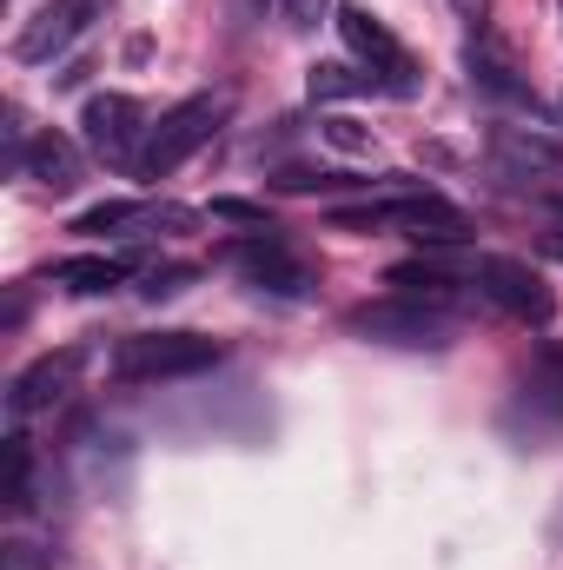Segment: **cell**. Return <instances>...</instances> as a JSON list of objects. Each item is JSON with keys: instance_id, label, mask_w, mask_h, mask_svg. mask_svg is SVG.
Listing matches in <instances>:
<instances>
[{"instance_id": "1", "label": "cell", "mask_w": 563, "mask_h": 570, "mask_svg": "<svg viewBox=\"0 0 563 570\" xmlns=\"http://www.w3.org/2000/svg\"><path fill=\"white\" fill-rule=\"evenodd\" d=\"M206 365H219V338H206V332H140V338H120V352H113V379L120 385L192 379Z\"/></svg>"}, {"instance_id": "2", "label": "cell", "mask_w": 563, "mask_h": 570, "mask_svg": "<svg viewBox=\"0 0 563 570\" xmlns=\"http://www.w3.org/2000/svg\"><path fill=\"white\" fill-rule=\"evenodd\" d=\"M219 120H226V107L213 100V94H192V100H179L172 114H159L152 127H146V146H140V179H166V173H179L199 146H213L219 134Z\"/></svg>"}, {"instance_id": "3", "label": "cell", "mask_w": 563, "mask_h": 570, "mask_svg": "<svg viewBox=\"0 0 563 570\" xmlns=\"http://www.w3.org/2000/svg\"><path fill=\"white\" fill-rule=\"evenodd\" d=\"M345 325L372 345H398V352H444L451 345V318L437 305H412V298H372V305H352Z\"/></svg>"}, {"instance_id": "4", "label": "cell", "mask_w": 563, "mask_h": 570, "mask_svg": "<svg viewBox=\"0 0 563 570\" xmlns=\"http://www.w3.org/2000/svg\"><path fill=\"white\" fill-rule=\"evenodd\" d=\"M338 33H345V47L365 60V73H378L385 94H398V100L418 94V80H412V53L398 47V33H392L372 7H338Z\"/></svg>"}, {"instance_id": "5", "label": "cell", "mask_w": 563, "mask_h": 570, "mask_svg": "<svg viewBox=\"0 0 563 570\" xmlns=\"http://www.w3.org/2000/svg\"><path fill=\"white\" fill-rule=\"evenodd\" d=\"M477 292H484L497 312H511L517 325H551V318H557V292L544 285V273H531L524 259H504V253L477 259Z\"/></svg>"}, {"instance_id": "6", "label": "cell", "mask_w": 563, "mask_h": 570, "mask_svg": "<svg viewBox=\"0 0 563 570\" xmlns=\"http://www.w3.org/2000/svg\"><path fill=\"white\" fill-rule=\"evenodd\" d=\"M80 134L87 146L107 159V166H140V146H146V127H140V107L127 94H93L80 107Z\"/></svg>"}, {"instance_id": "7", "label": "cell", "mask_w": 563, "mask_h": 570, "mask_svg": "<svg viewBox=\"0 0 563 570\" xmlns=\"http://www.w3.org/2000/svg\"><path fill=\"white\" fill-rule=\"evenodd\" d=\"M93 13H100V0H47L27 27H20V40H13V60H27V67H47V60H60L87 27H93Z\"/></svg>"}, {"instance_id": "8", "label": "cell", "mask_w": 563, "mask_h": 570, "mask_svg": "<svg viewBox=\"0 0 563 570\" xmlns=\"http://www.w3.org/2000/svg\"><path fill=\"white\" fill-rule=\"evenodd\" d=\"M199 213L186 206H152V199H107V206H87L73 219V233L100 239V233H127V239H146V233H186Z\"/></svg>"}, {"instance_id": "9", "label": "cell", "mask_w": 563, "mask_h": 570, "mask_svg": "<svg viewBox=\"0 0 563 570\" xmlns=\"http://www.w3.org/2000/svg\"><path fill=\"white\" fill-rule=\"evenodd\" d=\"M378 206H385V226L412 233L418 246H464V233H471V219L451 199H437L431 186L424 193H398V199H378Z\"/></svg>"}, {"instance_id": "10", "label": "cell", "mask_w": 563, "mask_h": 570, "mask_svg": "<svg viewBox=\"0 0 563 570\" xmlns=\"http://www.w3.org/2000/svg\"><path fill=\"white\" fill-rule=\"evenodd\" d=\"M517 419H531L537 431H557L563 425V338H551L531 372L517 379Z\"/></svg>"}, {"instance_id": "11", "label": "cell", "mask_w": 563, "mask_h": 570, "mask_svg": "<svg viewBox=\"0 0 563 570\" xmlns=\"http://www.w3.org/2000/svg\"><path fill=\"white\" fill-rule=\"evenodd\" d=\"M73 372H80V352H53V358H33V365L13 379V392H7V412H13V419H33V412L60 405V399H67V385H73Z\"/></svg>"}, {"instance_id": "12", "label": "cell", "mask_w": 563, "mask_h": 570, "mask_svg": "<svg viewBox=\"0 0 563 570\" xmlns=\"http://www.w3.org/2000/svg\"><path fill=\"white\" fill-rule=\"evenodd\" d=\"M233 259L246 266V279L259 285V292H279V298H298V292L312 285V273H305V266L285 253L279 239H253V246H239Z\"/></svg>"}, {"instance_id": "13", "label": "cell", "mask_w": 563, "mask_h": 570, "mask_svg": "<svg viewBox=\"0 0 563 570\" xmlns=\"http://www.w3.org/2000/svg\"><path fill=\"white\" fill-rule=\"evenodd\" d=\"M20 173L33 186H47V193H73L80 186V153L60 140V134H40V140L20 146Z\"/></svg>"}, {"instance_id": "14", "label": "cell", "mask_w": 563, "mask_h": 570, "mask_svg": "<svg viewBox=\"0 0 563 570\" xmlns=\"http://www.w3.org/2000/svg\"><path fill=\"white\" fill-rule=\"evenodd\" d=\"M491 153H497L511 173H563V140L524 134V127H491Z\"/></svg>"}, {"instance_id": "15", "label": "cell", "mask_w": 563, "mask_h": 570, "mask_svg": "<svg viewBox=\"0 0 563 570\" xmlns=\"http://www.w3.org/2000/svg\"><path fill=\"white\" fill-rule=\"evenodd\" d=\"M385 285H392L398 298H412V305H437V312L457 298V279H451L444 266H431V259H405V266H392Z\"/></svg>"}, {"instance_id": "16", "label": "cell", "mask_w": 563, "mask_h": 570, "mask_svg": "<svg viewBox=\"0 0 563 570\" xmlns=\"http://www.w3.org/2000/svg\"><path fill=\"white\" fill-rule=\"evenodd\" d=\"M305 87H312V100H358V94H385V87H378V73H358V67H345V60H318Z\"/></svg>"}, {"instance_id": "17", "label": "cell", "mask_w": 563, "mask_h": 570, "mask_svg": "<svg viewBox=\"0 0 563 570\" xmlns=\"http://www.w3.org/2000/svg\"><path fill=\"white\" fill-rule=\"evenodd\" d=\"M127 273H134L127 259H60L53 266V279L67 285V292H113Z\"/></svg>"}, {"instance_id": "18", "label": "cell", "mask_w": 563, "mask_h": 570, "mask_svg": "<svg viewBox=\"0 0 563 570\" xmlns=\"http://www.w3.org/2000/svg\"><path fill=\"white\" fill-rule=\"evenodd\" d=\"M464 67H471V80H477V87H491V94H504V100H531V87H524V80H511V67H504L491 47H471V53H464Z\"/></svg>"}, {"instance_id": "19", "label": "cell", "mask_w": 563, "mask_h": 570, "mask_svg": "<svg viewBox=\"0 0 563 570\" xmlns=\"http://www.w3.org/2000/svg\"><path fill=\"white\" fill-rule=\"evenodd\" d=\"M7 504H13V511L33 504V444H27L20 431L7 438Z\"/></svg>"}, {"instance_id": "20", "label": "cell", "mask_w": 563, "mask_h": 570, "mask_svg": "<svg viewBox=\"0 0 563 570\" xmlns=\"http://www.w3.org/2000/svg\"><path fill=\"white\" fill-rule=\"evenodd\" d=\"M273 186H279V193H345V186H358V179H345V173H298V166H292Z\"/></svg>"}, {"instance_id": "21", "label": "cell", "mask_w": 563, "mask_h": 570, "mask_svg": "<svg viewBox=\"0 0 563 570\" xmlns=\"http://www.w3.org/2000/svg\"><path fill=\"white\" fill-rule=\"evenodd\" d=\"M213 219H226V226H259V233H273L266 206H253V199H213Z\"/></svg>"}, {"instance_id": "22", "label": "cell", "mask_w": 563, "mask_h": 570, "mask_svg": "<svg viewBox=\"0 0 563 570\" xmlns=\"http://www.w3.org/2000/svg\"><path fill=\"white\" fill-rule=\"evenodd\" d=\"M199 279V273H192V266H152V273H146V298H172V292H186V285Z\"/></svg>"}, {"instance_id": "23", "label": "cell", "mask_w": 563, "mask_h": 570, "mask_svg": "<svg viewBox=\"0 0 563 570\" xmlns=\"http://www.w3.org/2000/svg\"><path fill=\"white\" fill-rule=\"evenodd\" d=\"M325 13H332V0H285V27L292 33H312Z\"/></svg>"}, {"instance_id": "24", "label": "cell", "mask_w": 563, "mask_h": 570, "mask_svg": "<svg viewBox=\"0 0 563 570\" xmlns=\"http://www.w3.org/2000/svg\"><path fill=\"white\" fill-rule=\"evenodd\" d=\"M325 140L338 146V153H365V146H372V134H365L358 120H325Z\"/></svg>"}, {"instance_id": "25", "label": "cell", "mask_w": 563, "mask_h": 570, "mask_svg": "<svg viewBox=\"0 0 563 570\" xmlns=\"http://www.w3.org/2000/svg\"><path fill=\"white\" fill-rule=\"evenodd\" d=\"M87 73H93V67H87V60H67V67H60V73H53V87H80V80H87Z\"/></svg>"}, {"instance_id": "26", "label": "cell", "mask_w": 563, "mask_h": 570, "mask_svg": "<svg viewBox=\"0 0 563 570\" xmlns=\"http://www.w3.org/2000/svg\"><path fill=\"white\" fill-rule=\"evenodd\" d=\"M544 253H551V259H563V233H551V239H544Z\"/></svg>"}]
</instances>
